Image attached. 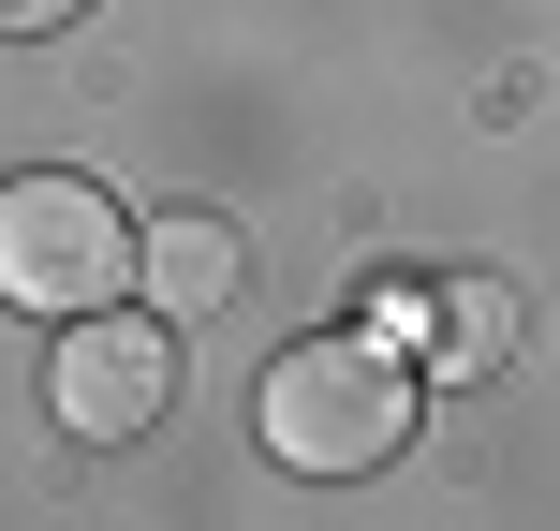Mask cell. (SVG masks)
I'll return each instance as SVG.
<instances>
[{
    "mask_svg": "<svg viewBox=\"0 0 560 531\" xmlns=\"http://www.w3.org/2000/svg\"><path fill=\"white\" fill-rule=\"evenodd\" d=\"M516 280L502 266H428V280H384V339L428 369V384H487V369H516Z\"/></svg>",
    "mask_w": 560,
    "mask_h": 531,
    "instance_id": "obj_4",
    "label": "cell"
},
{
    "mask_svg": "<svg viewBox=\"0 0 560 531\" xmlns=\"http://www.w3.org/2000/svg\"><path fill=\"white\" fill-rule=\"evenodd\" d=\"M89 0H0V30H74Z\"/></svg>",
    "mask_w": 560,
    "mask_h": 531,
    "instance_id": "obj_6",
    "label": "cell"
},
{
    "mask_svg": "<svg viewBox=\"0 0 560 531\" xmlns=\"http://www.w3.org/2000/svg\"><path fill=\"white\" fill-rule=\"evenodd\" d=\"M133 280L163 296V325H207V310H236V280H252V266H236V222L177 207V222H163V236L133 252Z\"/></svg>",
    "mask_w": 560,
    "mask_h": 531,
    "instance_id": "obj_5",
    "label": "cell"
},
{
    "mask_svg": "<svg viewBox=\"0 0 560 531\" xmlns=\"http://www.w3.org/2000/svg\"><path fill=\"white\" fill-rule=\"evenodd\" d=\"M133 252L148 236L118 222V193H89V177H0V296L15 310H45V325L118 310L133 296Z\"/></svg>",
    "mask_w": 560,
    "mask_h": 531,
    "instance_id": "obj_2",
    "label": "cell"
},
{
    "mask_svg": "<svg viewBox=\"0 0 560 531\" xmlns=\"http://www.w3.org/2000/svg\"><path fill=\"white\" fill-rule=\"evenodd\" d=\"M413 414H428V369L398 355L384 325L295 339V355L252 384V443L280 458V473H310V487H369V473H398Z\"/></svg>",
    "mask_w": 560,
    "mask_h": 531,
    "instance_id": "obj_1",
    "label": "cell"
},
{
    "mask_svg": "<svg viewBox=\"0 0 560 531\" xmlns=\"http://www.w3.org/2000/svg\"><path fill=\"white\" fill-rule=\"evenodd\" d=\"M45 414L74 428V443H148V428L177 414V339L133 325V310H74L45 355Z\"/></svg>",
    "mask_w": 560,
    "mask_h": 531,
    "instance_id": "obj_3",
    "label": "cell"
}]
</instances>
